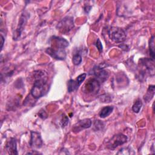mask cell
<instances>
[{"label": "cell", "instance_id": "ffe728a7", "mask_svg": "<svg viewBox=\"0 0 155 155\" xmlns=\"http://www.w3.org/2000/svg\"><path fill=\"white\" fill-rule=\"evenodd\" d=\"M104 127V124L103 122H102L99 120H97L94 121V125H93L94 130L99 131V130H102Z\"/></svg>", "mask_w": 155, "mask_h": 155}, {"label": "cell", "instance_id": "7a4b0ae2", "mask_svg": "<svg viewBox=\"0 0 155 155\" xmlns=\"http://www.w3.org/2000/svg\"><path fill=\"white\" fill-rule=\"evenodd\" d=\"M110 39L117 43L124 42L126 39V33L125 31L119 27H111L108 31Z\"/></svg>", "mask_w": 155, "mask_h": 155}, {"label": "cell", "instance_id": "ac0fdd59", "mask_svg": "<svg viewBox=\"0 0 155 155\" xmlns=\"http://www.w3.org/2000/svg\"><path fill=\"white\" fill-rule=\"evenodd\" d=\"M82 56L81 54L79 53V52H76L75 53H74L73 58H72V61L74 65H79L81 62H82Z\"/></svg>", "mask_w": 155, "mask_h": 155}, {"label": "cell", "instance_id": "9c48e42d", "mask_svg": "<svg viewBox=\"0 0 155 155\" xmlns=\"http://www.w3.org/2000/svg\"><path fill=\"white\" fill-rule=\"evenodd\" d=\"M91 120L90 119H84L78 121L73 127L72 131L74 133H78L82 130L88 128L91 126Z\"/></svg>", "mask_w": 155, "mask_h": 155}, {"label": "cell", "instance_id": "44dd1931", "mask_svg": "<svg viewBox=\"0 0 155 155\" xmlns=\"http://www.w3.org/2000/svg\"><path fill=\"white\" fill-rule=\"evenodd\" d=\"M68 123V119L67 117V116L64 114V116H62V120H61V126H62V127H65L67 125Z\"/></svg>", "mask_w": 155, "mask_h": 155}, {"label": "cell", "instance_id": "6da1fadb", "mask_svg": "<svg viewBox=\"0 0 155 155\" xmlns=\"http://www.w3.org/2000/svg\"><path fill=\"white\" fill-rule=\"evenodd\" d=\"M37 72L35 73V81L30 91L31 95L35 99L43 96L48 90L45 73L40 70Z\"/></svg>", "mask_w": 155, "mask_h": 155}, {"label": "cell", "instance_id": "cb8c5ba5", "mask_svg": "<svg viewBox=\"0 0 155 155\" xmlns=\"http://www.w3.org/2000/svg\"><path fill=\"white\" fill-rule=\"evenodd\" d=\"M27 154H40L39 152H30V153H28Z\"/></svg>", "mask_w": 155, "mask_h": 155}, {"label": "cell", "instance_id": "d6986e66", "mask_svg": "<svg viewBox=\"0 0 155 155\" xmlns=\"http://www.w3.org/2000/svg\"><path fill=\"white\" fill-rule=\"evenodd\" d=\"M117 154H135V153L134 152V151L128 147H125V148H122L120 150H119V151L117 152Z\"/></svg>", "mask_w": 155, "mask_h": 155}, {"label": "cell", "instance_id": "8992f818", "mask_svg": "<svg viewBox=\"0 0 155 155\" xmlns=\"http://www.w3.org/2000/svg\"><path fill=\"white\" fill-rule=\"evenodd\" d=\"M46 52L52 58L58 60H63L66 57V52L65 51V48L55 47L53 48L50 47L47 48Z\"/></svg>", "mask_w": 155, "mask_h": 155}, {"label": "cell", "instance_id": "9a60e30c", "mask_svg": "<svg viewBox=\"0 0 155 155\" xmlns=\"http://www.w3.org/2000/svg\"><path fill=\"white\" fill-rule=\"evenodd\" d=\"M113 106H106L102 108L99 113V116L101 118H105L107 116H108L113 111Z\"/></svg>", "mask_w": 155, "mask_h": 155}, {"label": "cell", "instance_id": "5bb4252c", "mask_svg": "<svg viewBox=\"0 0 155 155\" xmlns=\"http://www.w3.org/2000/svg\"><path fill=\"white\" fill-rule=\"evenodd\" d=\"M155 91V87L153 85H150L147 90L146 94L144 96V100L147 102H149L154 97Z\"/></svg>", "mask_w": 155, "mask_h": 155}, {"label": "cell", "instance_id": "277c9868", "mask_svg": "<svg viewBox=\"0 0 155 155\" xmlns=\"http://www.w3.org/2000/svg\"><path fill=\"white\" fill-rule=\"evenodd\" d=\"M127 141V137L122 133H119L113 136L108 142L107 147L110 150H114L119 145H121Z\"/></svg>", "mask_w": 155, "mask_h": 155}, {"label": "cell", "instance_id": "2e32d148", "mask_svg": "<svg viewBox=\"0 0 155 155\" xmlns=\"http://www.w3.org/2000/svg\"><path fill=\"white\" fill-rule=\"evenodd\" d=\"M149 52L150 55L152 60H154V37L152 36L149 41Z\"/></svg>", "mask_w": 155, "mask_h": 155}, {"label": "cell", "instance_id": "e0dca14e", "mask_svg": "<svg viewBox=\"0 0 155 155\" xmlns=\"http://www.w3.org/2000/svg\"><path fill=\"white\" fill-rule=\"evenodd\" d=\"M142 106V102L141 101L140 99H137V100H136V101L134 102V104L133 105V107H132V110L136 113H137L139 112L141 107Z\"/></svg>", "mask_w": 155, "mask_h": 155}, {"label": "cell", "instance_id": "3957f363", "mask_svg": "<svg viewBox=\"0 0 155 155\" xmlns=\"http://www.w3.org/2000/svg\"><path fill=\"white\" fill-rule=\"evenodd\" d=\"M100 82L95 78L89 79L85 84L84 91L87 94H95L100 89Z\"/></svg>", "mask_w": 155, "mask_h": 155}, {"label": "cell", "instance_id": "52a82bcc", "mask_svg": "<svg viewBox=\"0 0 155 155\" xmlns=\"http://www.w3.org/2000/svg\"><path fill=\"white\" fill-rule=\"evenodd\" d=\"M74 26L73 19L71 17L67 16L62 19V21L58 24V28L62 33H67Z\"/></svg>", "mask_w": 155, "mask_h": 155}, {"label": "cell", "instance_id": "7c38bea8", "mask_svg": "<svg viewBox=\"0 0 155 155\" xmlns=\"http://www.w3.org/2000/svg\"><path fill=\"white\" fill-rule=\"evenodd\" d=\"M5 150L10 154H18L16 140L15 138H10L7 142Z\"/></svg>", "mask_w": 155, "mask_h": 155}, {"label": "cell", "instance_id": "7402d4cb", "mask_svg": "<svg viewBox=\"0 0 155 155\" xmlns=\"http://www.w3.org/2000/svg\"><path fill=\"white\" fill-rule=\"evenodd\" d=\"M95 45H96V47H97L98 51H99L100 53H101V52L102 51V48H103V47H102V45L101 42V41H100L99 39H97V41H96V42Z\"/></svg>", "mask_w": 155, "mask_h": 155}, {"label": "cell", "instance_id": "ba28073f", "mask_svg": "<svg viewBox=\"0 0 155 155\" xmlns=\"http://www.w3.org/2000/svg\"><path fill=\"white\" fill-rule=\"evenodd\" d=\"M92 74L94 75L95 78L101 82L105 81L109 76V73L101 66L94 67L92 70Z\"/></svg>", "mask_w": 155, "mask_h": 155}, {"label": "cell", "instance_id": "5b68a950", "mask_svg": "<svg viewBox=\"0 0 155 155\" xmlns=\"http://www.w3.org/2000/svg\"><path fill=\"white\" fill-rule=\"evenodd\" d=\"M86 73H82L79 75L76 79H70L67 83L68 87V91L71 93L81 85L82 82L85 80L86 78Z\"/></svg>", "mask_w": 155, "mask_h": 155}, {"label": "cell", "instance_id": "30bf717a", "mask_svg": "<svg viewBox=\"0 0 155 155\" xmlns=\"http://www.w3.org/2000/svg\"><path fill=\"white\" fill-rule=\"evenodd\" d=\"M30 145L34 149H38L42 147V140L40 133L36 131H31Z\"/></svg>", "mask_w": 155, "mask_h": 155}, {"label": "cell", "instance_id": "4fadbf2b", "mask_svg": "<svg viewBox=\"0 0 155 155\" xmlns=\"http://www.w3.org/2000/svg\"><path fill=\"white\" fill-rule=\"evenodd\" d=\"M53 39L55 43L54 44L55 47L65 48L68 45V42L64 38L58 37V36H53Z\"/></svg>", "mask_w": 155, "mask_h": 155}, {"label": "cell", "instance_id": "8fae6325", "mask_svg": "<svg viewBox=\"0 0 155 155\" xmlns=\"http://www.w3.org/2000/svg\"><path fill=\"white\" fill-rule=\"evenodd\" d=\"M28 18V14L26 13L25 12H23L20 17V19H19V24H18V25L17 27V28L15 31V36L13 37L14 39H18L22 31H23L24 30V28L25 27V25L27 22V19Z\"/></svg>", "mask_w": 155, "mask_h": 155}, {"label": "cell", "instance_id": "603a6c76", "mask_svg": "<svg viewBox=\"0 0 155 155\" xmlns=\"http://www.w3.org/2000/svg\"><path fill=\"white\" fill-rule=\"evenodd\" d=\"M4 36L1 35V49L2 50V47H3V45H4Z\"/></svg>", "mask_w": 155, "mask_h": 155}]
</instances>
